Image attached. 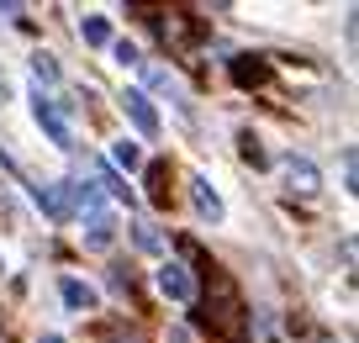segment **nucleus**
Returning a JSON list of instances; mask_svg holds the SVG:
<instances>
[{"label":"nucleus","mask_w":359,"mask_h":343,"mask_svg":"<svg viewBox=\"0 0 359 343\" xmlns=\"http://www.w3.org/2000/svg\"><path fill=\"white\" fill-rule=\"evenodd\" d=\"M212 296H217V301H206V322H212L222 338L243 343V301H238L233 280H227V275H212Z\"/></svg>","instance_id":"nucleus-1"},{"label":"nucleus","mask_w":359,"mask_h":343,"mask_svg":"<svg viewBox=\"0 0 359 343\" xmlns=\"http://www.w3.org/2000/svg\"><path fill=\"white\" fill-rule=\"evenodd\" d=\"M32 116H37V127L48 133V143H53V148H74V122H69V111L58 106L53 95L37 90V95H32Z\"/></svg>","instance_id":"nucleus-2"},{"label":"nucleus","mask_w":359,"mask_h":343,"mask_svg":"<svg viewBox=\"0 0 359 343\" xmlns=\"http://www.w3.org/2000/svg\"><path fill=\"white\" fill-rule=\"evenodd\" d=\"M79 238H85V248H95V254L111 248L116 243V217H111V211H90L85 227H79Z\"/></svg>","instance_id":"nucleus-3"},{"label":"nucleus","mask_w":359,"mask_h":343,"mask_svg":"<svg viewBox=\"0 0 359 343\" xmlns=\"http://www.w3.org/2000/svg\"><path fill=\"white\" fill-rule=\"evenodd\" d=\"M122 111L133 116V127H137L143 137H158V111L148 106V95H143V90H127V95H122Z\"/></svg>","instance_id":"nucleus-4"},{"label":"nucleus","mask_w":359,"mask_h":343,"mask_svg":"<svg viewBox=\"0 0 359 343\" xmlns=\"http://www.w3.org/2000/svg\"><path fill=\"white\" fill-rule=\"evenodd\" d=\"M280 169H285V185H291V190H302V196H312V190L323 185V175H317V164H312V159H296V154H291Z\"/></svg>","instance_id":"nucleus-5"},{"label":"nucleus","mask_w":359,"mask_h":343,"mask_svg":"<svg viewBox=\"0 0 359 343\" xmlns=\"http://www.w3.org/2000/svg\"><path fill=\"white\" fill-rule=\"evenodd\" d=\"M191 196H196L201 222H222V196L212 190V180H206V175H191Z\"/></svg>","instance_id":"nucleus-6"},{"label":"nucleus","mask_w":359,"mask_h":343,"mask_svg":"<svg viewBox=\"0 0 359 343\" xmlns=\"http://www.w3.org/2000/svg\"><path fill=\"white\" fill-rule=\"evenodd\" d=\"M158 290H164L169 301H191V296H196V285H191V275H185V264H164V269H158Z\"/></svg>","instance_id":"nucleus-7"},{"label":"nucleus","mask_w":359,"mask_h":343,"mask_svg":"<svg viewBox=\"0 0 359 343\" xmlns=\"http://www.w3.org/2000/svg\"><path fill=\"white\" fill-rule=\"evenodd\" d=\"M227 69H233V79H238L243 90H248V85H264V79H269V64H264V58H254V53H238Z\"/></svg>","instance_id":"nucleus-8"},{"label":"nucleus","mask_w":359,"mask_h":343,"mask_svg":"<svg viewBox=\"0 0 359 343\" xmlns=\"http://www.w3.org/2000/svg\"><path fill=\"white\" fill-rule=\"evenodd\" d=\"M64 307L69 311H90L95 307V290H90L85 280H64Z\"/></svg>","instance_id":"nucleus-9"},{"label":"nucleus","mask_w":359,"mask_h":343,"mask_svg":"<svg viewBox=\"0 0 359 343\" xmlns=\"http://www.w3.org/2000/svg\"><path fill=\"white\" fill-rule=\"evenodd\" d=\"M79 37H85L90 48H111V27H106V16H85V22H79Z\"/></svg>","instance_id":"nucleus-10"},{"label":"nucleus","mask_w":359,"mask_h":343,"mask_svg":"<svg viewBox=\"0 0 359 343\" xmlns=\"http://www.w3.org/2000/svg\"><path fill=\"white\" fill-rule=\"evenodd\" d=\"M148 79H154V85H158V90H169V95H175V106H180V111H185V90H180V79H175V74H169V69H148Z\"/></svg>","instance_id":"nucleus-11"},{"label":"nucleus","mask_w":359,"mask_h":343,"mask_svg":"<svg viewBox=\"0 0 359 343\" xmlns=\"http://www.w3.org/2000/svg\"><path fill=\"white\" fill-rule=\"evenodd\" d=\"M111 159H116V164H122V169H137V164H143V154H137V143H133V137H116Z\"/></svg>","instance_id":"nucleus-12"},{"label":"nucleus","mask_w":359,"mask_h":343,"mask_svg":"<svg viewBox=\"0 0 359 343\" xmlns=\"http://www.w3.org/2000/svg\"><path fill=\"white\" fill-rule=\"evenodd\" d=\"M32 74H37V79H48V85H58V64H53V53H32Z\"/></svg>","instance_id":"nucleus-13"},{"label":"nucleus","mask_w":359,"mask_h":343,"mask_svg":"<svg viewBox=\"0 0 359 343\" xmlns=\"http://www.w3.org/2000/svg\"><path fill=\"white\" fill-rule=\"evenodd\" d=\"M164 180H169V169H164V164H148V196H154V201H164V196H169Z\"/></svg>","instance_id":"nucleus-14"},{"label":"nucleus","mask_w":359,"mask_h":343,"mask_svg":"<svg viewBox=\"0 0 359 343\" xmlns=\"http://www.w3.org/2000/svg\"><path fill=\"white\" fill-rule=\"evenodd\" d=\"M133 238H137V248H148V254H158V248H164V243H158V233L148 227V222H137V227H133Z\"/></svg>","instance_id":"nucleus-15"},{"label":"nucleus","mask_w":359,"mask_h":343,"mask_svg":"<svg viewBox=\"0 0 359 343\" xmlns=\"http://www.w3.org/2000/svg\"><path fill=\"white\" fill-rule=\"evenodd\" d=\"M164 37H169V43H185V37H191V22H185V16H169V22H164Z\"/></svg>","instance_id":"nucleus-16"},{"label":"nucleus","mask_w":359,"mask_h":343,"mask_svg":"<svg viewBox=\"0 0 359 343\" xmlns=\"http://www.w3.org/2000/svg\"><path fill=\"white\" fill-rule=\"evenodd\" d=\"M111 53H116V64H143V58H137V48L127 43V37H122V43H111Z\"/></svg>","instance_id":"nucleus-17"},{"label":"nucleus","mask_w":359,"mask_h":343,"mask_svg":"<svg viewBox=\"0 0 359 343\" xmlns=\"http://www.w3.org/2000/svg\"><path fill=\"white\" fill-rule=\"evenodd\" d=\"M243 159H248V164H264V148H259L254 137H243Z\"/></svg>","instance_id":"nucleus-18"},{"label":"nucleus","mask_w":359,"mask_h":343,"mask_svg":"<svg viewBox=\"0 0 359 343\" xmlns=\"http://www.w3.org/2000/svg\"><path fill=\"white\" fill-rule=\"evenodd\" d=\"M6 100H11V85H6V69H0V106H6Z\"/></svg>","instance_id":"nucleus-19"},{"label":"nucleus","mask_w":359,"mask_h":343,"mask_svg":"<svg viewBox=\"0 0 359 343\" xmlns=\"http://www.w3.org/2000/svg\"><path fill=\"white\" fill-rule=\"evenodd\" d=\"M43 343H64V338H58V332H48V338H43Z\"/></svg>","instance_id":"nucleus-20"}]
</instances>
